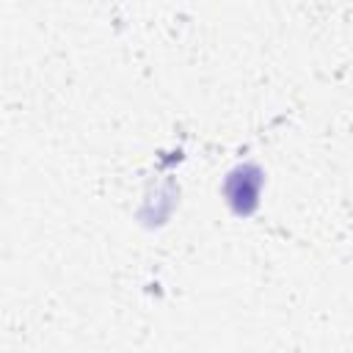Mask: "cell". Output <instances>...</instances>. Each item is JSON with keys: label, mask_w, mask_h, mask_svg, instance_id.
Returning a JSON list of instances; mask_svg holds the SVG:
<instances>
[{"label": "cell", "mask_w": 353, "mask_h": 353, "mask_svg": "<svg viewBox=\"0 0 353 353\" xmlns=\"http://www.w3.org/2000/svg\"><path fill=\"white\" fill-rule=\"evenodd\" d=\"M259 190H262V171L254 163H243L226 174L223 182V196L226 204L237 215H251L259 204Z\"/></svg>", "instance_id": "6da1fadb"}]
</instances>
